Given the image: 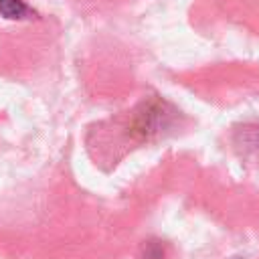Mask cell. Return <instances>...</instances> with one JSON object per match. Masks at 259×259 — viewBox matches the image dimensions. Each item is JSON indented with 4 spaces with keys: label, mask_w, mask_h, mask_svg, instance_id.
I'll return each mask as SVG.
<instances>
[{
    "label": "cell",
    "mask_w": 259,
    "mask_h": 259,
    "mask_svg": "<svg viewBox=\"0 0 259 259\" xmlns=\"http://www.w3.org/2000/svg\"><path fill=\"white\" fill-rule=\"evenodd\" d=\"M0 14L8 20H20L26 18L30 10L22 0H0Z\"/></svg>",
    "instance_id": "cell-1"
}]
</instances>
